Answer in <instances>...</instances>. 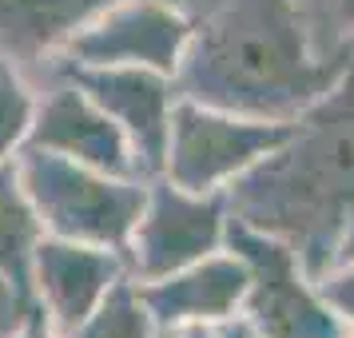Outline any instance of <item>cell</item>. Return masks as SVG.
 <instances>
[{"label": "cell", "instance_id": "obj_1", "mask_svg": "<svg viewBox=\"0 0 354 338\" xmlns=\"http://www.w3.org/2000/svg\"><path fill=\"white\" fill-rule=\"evenodd\" d=\"M192 40L179 96L263 120H299L351 68L338 0H179Z\"/></svg>", "mask_w": 354, "mask_h": 338}, {"label": "cell", "instance_id": "obj_2", "mask_svg": "<svg viewBox=\"0 0 354 338\" xmlns=\"http://www.w3.org/2000/svg\"><path fill=\"white\" fill-rule=\"evenodd\" d=\"M231 215L283 235L319 274L354 215V60L290 128L287 144L227 187Z\"/></svg>", "mask_w": 354, "mask_h": 338}, {"label": "cell", "instance_id": "obj_3", "mask_svg": "<svg viewBox=\"0 0 354 338\" xmlns=\"http://www.w3.org/2000/svg\"><path fill=\"white\" fill-rule=\"evenodd\" d=\"M17 171L44 235L92 243L124 255L131 227L144 211L147 179L112 176L28 147L17 151Z\"/></svg>", "mask_w": 354, "mask_h": 338}, {"label": "cell", "instance_id": "obj_4", "mask_svg": "<svg viewBox=\"0 0 354 338\" xmlns=\"http://www.w3.org/2000/svg\"><path fill=\"white\" fill-rule=\"evenodd\" d=\"M227 251L247 267V299L239 319L263 338H342L346 322L326 306L315 271L303 263L299 247L283 235L259 231L231 215Z\"/></svg>", "mask_w": 354, "mask_h": 338}, {"label": "cell", "instance_id": "obj_5", "mask_svg": "<svg viewBox=\"0 0 354 338\" xmlns=\"http://www.w3.org/2000/svg\"><path fill=\"white\" fill-rule=\"evenodd\" d=\"M290 128L295 120H263L179 96L167 124L160 176L187 191H227L235 179L287 144Z\"/></svg>", "mask_w": 354, "mask_h": 338}, {"label": "cell", "instance_id": "obj_6", "mask_svg": "<svg viewBox=\"0 0 354 338\" xmlns=\"http://www.w3.org/2000/svg\"><path fill=\"white\" fill-rule=\"evenodd\" d=\"M227 223H231L227 191H187L167 176H151L144 211L124 247L128 279L147 283L223 251Z\"/></svg>", "mask_w": 354, "mask_h": 338}, {"label": "cell", "instance_id": "obj_7", "mask_svg": "<svg viewBox=\"0 0 354 338\" xmlns=\"http://www.w3.org/2000/svg\"><path fill=\"white\" fill-rule=\"evenodd\" d=\"M192 40V20L179 0H115L68 40L52 64L80 68H156L176 76ZM48 64V68H52Z\"/></svg>", "mask_w": 354, "mask_h": 338}, {"label": "cell", "instance_id": "obj_8", "mask_svg": "<svg viewBox=\"0 0 354 338\" xmlns=\"http://www.w3.org/2000/svg\"><path fill=\"white\" fill-rule=\"evenodd\" d=\"M48 72L72 80L96 100L104 112L115 120V128L124 131L140 176L151 179L160 176L163 151H167V124H171V108L179 100V84L167 72L156 68H80V64H52Z\"/></svg>", "mask_w": 354, "mask_h": 338}, {"label": "cell", "instance_id": "obj_9", "mask_svg": "<svg viewBox=\"0 0 354 338\" xmlns=\"http://www.w3.org/2000/svg\"><path fill=\"white\" fill-rule=\"evenodd\" d=\"M28 151H48L60 160L88 163L112 176H140L124 131L84 88L52 72L48 88H36V112L24 135ZM20 147V151H24ZM144 179V176H140Z\"/></svg>", "mask_w": 354, "mask_h": 338}, {"label": "cell", "instance_id": "obj_10", "mask_svg": "<svg viewBox=\"0 0 354 338\" xmlns=\"http://www.w3.org/2000/svg\"><path fill=\"white\" fill-rule=\"evenodd\" d=\"M124 274L128 267L120 251L40 235L32 251V306L48 319L56 335L68 338Z\"/></svg>", "mask_w": 354, "mask_h": 338}, {"label": "cell", "instance_id": "obj_11", "mask_svg": "<svg viewBox=\"0 0 354 338\" xmlns=\"http://www.w3.org/2000/svg\"><path fill=\"white\" fill-rule=\"evenodd\" d=\"M136 294L163 335H171L179 326H219L243 310L247 267L235 251L223 247V251L199 259V263H187L171 274L136 283Z\"/></svg>", "mask_w": 354, "mask_h": 338}, {"label": "cell", "instance_id": "obj_12", "mask_svg": "<svg viewBox=\"0 0 354 338\" xmlns=\"http://www.w3.org/2000/svg\"><path fill=\"white\" fill-rule=\"evenodd\" d=\"M115 0H0V56L28 68L52 64L84 24Z\"/></svg>", "mask_w": 354, "mask_h": 338}, {"label": "cell", "instance_id": "obj_13", "mask_svg": "<svg viewBox=\"0 0 354 338\" xmlns=\"http://www.w3.org/2000/svg\"><path fill=\"white\" fill-rule=\"evenodd\" d=\"M44 227L20 183L17 156H0V287L12 299V314L32 306V251Z\"/></svg>", "mask_w": 354, "mask_h": 338}, {"label": "cell", "instance_id": "obj_14", "mask_svg": "<svg viewBox=\"0 0 354 338\" xmlns=\"http://www.w3.org/2000/svg\"><path fill=\"white\" fill-rule=\"evenodd\" d=\"M68 338H171V335H163L160 326H156V319L147 314V306L140 303V294H136V283L124 274V279L108 290V299H104Z\"/></svg>", "mask_w": 354, "mask_h": 338}, {"label": "cell", "instance_id": "obj_15", "mask_svg": "<svg viewBox=\"0 0 354 338\" xmlns=\"http://www.w3.org/2000/svg\"><path fill=\"white\" fill-rule=\"evenodd\" d=\"M36 112V84L28 80V72L0 56V156H17L24 147L28 124Z\"/></svg>", "mask_w": 354, "mask_h": 338}, {"label": "cell", "instance_id": "obj_16", "mask_svg": "<svg viewBox=\"0 0 354 338\" xmlns=\"http://www.w3.org/2000/svg\"><path fill=\"white\" fill-rule=\"evenodd\" d=\"M315 283H319L326 306H330L346 326H354V259L326 263V267L315 274Z\"/></svg>", "mask_w": 354, "mask_h": 338}, {"label": "cell", "instance_id": "obj_17", "mask_svg": "<svg viewBox=\"0 0 354 338\" xmlns=\"http://www.w3.org/2000/svg\"><path fill=\"white\" fill-rule=\"evenodd\" d=\"M4 338H60V335L52 330L48 319H44L36 306H28L24 314H17V326H12V330H8Z\"/></svg>", "mask_w": 354, "mask_h": 338}, {"label": "cell", "instance_id": "obj_18", "mask_svg": "<svg viewBox=\"0 0 354 338\" xmlns=\"http://www.w3.org/2000/svg\"><path fill=\"white\" fill-rule=\"evenodd\" d=\"M338 259H354V215L346 219V227L338 231L335 247H330V259L326 263H338Z\"/></svg>", "mask_w": 354, "mask_h": 338}, {"label": "cell", "instance_id": "obj_19", "mask_svg": "<svg viewBox=\"0 0 354 338\" xmlns=\"http://www.w3.org/2000/svg\"><path fill=\"white\" fill-rule=\"evenodd\" d=\"M215 330H219V338H263V335L255 330V326H247V322H243L239 314H235V319H227V322H219Z\"/></svg>", "mask_w": 354, "mask_h": 338}, {"label": "cell", "instance_id": "obj_20", "mask_svg": "<svg viewBox=\"0 0 354 338\" xmlns=\"http://www.w3.org/2000/svg\"><path fill=\"white\" fill-rule=\"evenodd\" d=\"M338 24H342V36L354 48V0H338Z\"/></svg>", "mask_w": 354, "mask_h": 338}, {"label": "cell", "instance_id": "obj_21", "mask_svg": "<svg viewBox=\"0 0 354 338\" xmlns=\"http://www.w3.org/2000/svg\"><path fill=\"white\" fill-rule=\"evenodd\" d=\"M171 338H219V330L215 326H179V330H171Z\"/></svg>", "mask_w": 354, "mask_h": 338}, {"label": "cell", "instance_id": "obj_22", "mask_svg": "<svg viewBox=\"0 0 354 338\" xmlns=\"http://www.w3.org/2000/svg\"><path fill=\"white\" fill-rule=\"evenodd\" d=\"M342 338H354V326H346V335H342Z\"/></svg>", "mask_w": 354, "mask_h": 338}]
</instances>
